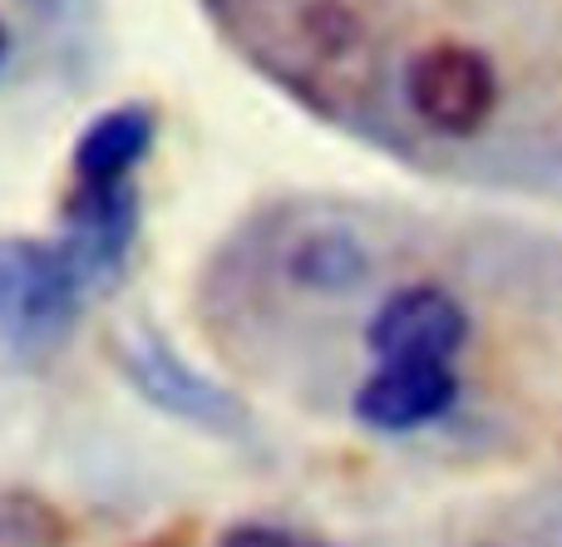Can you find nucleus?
I'll return each mask as SVG.
<instances>
[{
    "label": "nucleus",
    "instance_id": "nucleus-7",
    "mask_svg": "<svg viewBox=\"0 0 562 547\" xmlns=\"http://www.w3.org/2000/svg\"><path fill=\"white\" fill-rule=\"evenodd\" d=\"M154 128L158 118L148 104H119L99 114L75 144L69 183H134V168L154 148Z\"/></svg>",
    "mask_w": 562,
    "mask_h": 547
},
{
    "label": "nucleus",
    "instance_id": "nucleus-8",
    "mask_svg": "<svg viewBox=\"0 0 562 547\" xmlns=\"http://www.w3.org/2000/svg\"><path fill=\"white\" fill-rule=\"evenodd\" d=\"M291 272H296V282L316 286V292H350L366 276V252L350 237L326 232L301 242V252L291 257Z\"/></svg>",
    "mask_w": 562,
    "mask_h": 547
},
{
    "label": "nucleus",
    "instance_id": "nucleus-1",
    "mask_svg": "<svg viewBox=\"0 0 562 547\" xmlns=\"http://www.w3.org/2000/svg\"><path fill=\"white\" fill-rule=\"evenodd\" d=\"M85 276L59 242L0 237V345L20 361H40L69 335Z\"/></svg>",
    "mask_w": 562,
    "mask_h": 547
},
{
    "label": "nucleus",
    "instance_id": "nucleus-4",
    "mask_svg": "<svg viewBox=\"0 0 562 547\" xmlns=\"http://www.w3.org/2000/svg\"><path fill=\"white\" fill-rule=\"evenodd\" d=\"M469 341V311L445 286H400L375 306L366 345L375 361H454Z\"/></svg>",
    "mask_w": 562,
    "mask_h": 547
},
{
    "label": "nucleus",
    "instance_id": "nucleus-5",
    "mask_svg": "<svg viewBox=\"0 0 562 547\" xmlns=\"http://www.w3.org/2000/svg\"><path fill=\"white\" fill-rule=\"evenodd\" d=\"M459 400V375L449 361H380L375 371L360 380L356 420L375 434H409L435 424Z\"/></svg>",
    "mask_w": 562,
    "mask_h": 547
},
{
    "label": "nucleus",
    "instance_id": "nucleus-10",
    "mask_svg": "<svg viewBox=\"0 0 562 547\" xmlns=\"http://www.w3.org/2000/svg\"><path fill=\"white\" fill-rule=\"evenodd\" d=\"M0 55H5V25H0Z\"/></svg>",
    "mask_w": 562,
    "mask_h": 547
},
{
    "label": "nucleus",
    "instance_id": "nucleus-6",
    "mask_svg": "<svg viewBox=\"0 0 562 547\" xmlns=\"http://www.w3.org/2000/svg\"><path fill=\"white\" fill-rule=\"evenodd\" d=\"M138 232L134 183H69L65 193V252L85 282L119 272Z\"/></svg>",
    "mask_w": 562,
    "mask_h": 547
},
{
    "label": "nucleus",
    "instance_id": "nucleus-2",
    "mask_svg": "<svg viewBox=\"0 0 562 547\" xmlns=\"http://www.w3.org/2000/svg\"><path fill=\"white\" fill-rule=\"evenodd\" d=\"M114 365L154 410L168 420L193 424L217 440H252V414L227 385L207 380L203 371L183 361L164 335L154 331H119L114 335Z\"/></svg>",
    "mask_w": 562,
    "mask_h": 547
},
{
    "label": "nucleus",
    "instance_id": "nucleus-9",
    "mask_svg": "<svg viewBox=\"0 0 562 547\" xmlns=\"http://www.w3.org/2000/svg\"><path fill=\"white\" fill-rule=\"evenodd\" d=\"M217 547H330L326 538H311V533H296L286 523H262V518H243L227 523Z\"/></svg>",
    "mask_w": 562,
    "mask_h": 547
},
{
    "label": "nucleus",
    "instance_id": "nucleus-3",
    "mask_svg": "<svg viewBox=\"0 0 562 547\" xmlns=\"http://www.w3.org/2000/svg\"><path fill=\"white\" fill-rule=\"evenodd\" d=\"M405 99L435 134L469 138L494 114L498 79L488 55H479L474 45H429L409 59Z\"/></svg>",
    "mask_w": 562,
    "mask_h": 547
}]
</instances>
